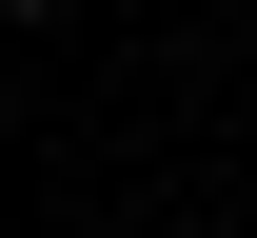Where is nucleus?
<instances>
[{
    "label": "nucleus",
    "mask_w": 257,
    "mask_h": 238,
    "mask_svg": "<svg viewBox=\"0 0 257 238\" xmlns=\"http://www.w3.org/2000/svg\"><path fill=\"white\" fill-rule=\"evenodd\" d=\"M0 20H60V0H0Z\"/></svg>",
    "instance_id": "1"
},
{
    "label": "nucleus",
    "mask_w": 257,
    "mask_h": 238,
    "mask_svg": "<svg viewBox=\"0 0 257 238\" xmlns=\"http://www.w3.org/2000/svg\"><path fill=\"white\" fill-rule=\"evenodd\" d=\"M237 238H257V218H237Z\"/></svg>",
    "instance_id": "2"
}]
</instances>
